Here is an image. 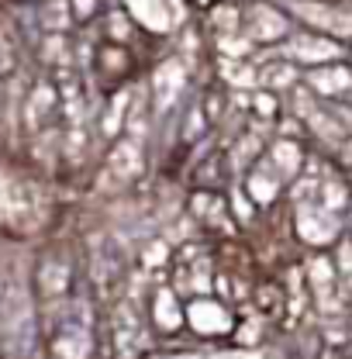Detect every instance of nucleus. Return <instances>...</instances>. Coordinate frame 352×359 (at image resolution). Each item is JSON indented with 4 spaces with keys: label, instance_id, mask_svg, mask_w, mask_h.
I'll use <instances>...</instances> for the list:
<instances>
[{
    "label": "nucleus",
    "instance_id": "nucleus-16",
    "mask_svg": "<svg viewBox=\"0 0 352 359\" xmlns=\"http://www.w3.org/2000/svg\"><path fill=\"white\" fill-rule=\"evenodd\" d=\"M224 177H228V156H224V152H215V156H208V159L194 170V187L218 194L221 187H224Z\"/></svg>",
    "mask_w": 352,
    "mask_h": 359
},
{
    "label": "nucleus",
    "instance_id": "nucleus-19",
    "mask_svg": "<svg viewBox=\"0 0 352 359\" xmlns=\"http://www.w3.org/2000/svg\"><path fill=\"white\" fill-rule=\"evenodd\" d=\"M66 4H69L73 25H87V21H93V18L104 14V4H100V0H66Z\"/></svg>",
    "mask_w": 352,
    "mask_h": 359
},
{
    "label": "nucleus",
    "instance_id": "nucleus-11",
    "mask_svg": "<svg viewBox=\"0 0 352 359\" xmlns=\"http://www.w3.org/2000/svg\"><path fill=\"white\" fill-rule=\"evenodd\" d=\"M283 187H287V183H283V180H280L273 170H269V166H266L263 156H259V159H256V163H252V166L242 173V194H245L256 208H269V204L283 194Z\"/></svg>",
    "mask_w": 352,
    "mask_h": 359
},
{
    "label": "nucleus",
    "instance_id": "nucleus-21",
    "mask_svg": "<svg viewBox=\"0 0 352 359\" xmlns=\"http://www.w3.org/2000/svg\"><path fill=\"white\" fill-rule=\"evenodd\" d=\"M194 4H197V7H211L215 0H194Z\"/></svg>",
    "mask_w": 352,
    "mask_h": 359
},
{
    "label": "nucleus",
    "instance_id": "nucleus-18",
    "mask_svg": "<svg viewBox=\"0 0 352 359\" xmlns=\"http://www.w3.org/2000/svg\"><path fill=\"white\" fill-rule=\"evenodd\" d=\"M252 114L259 121H276L280 118V97L269 93V90H256L252 93Z\"/></svg>",
    "mask_w": 352,
    "mask_h": 359
},
{
    "label": "nucleus",
    "instance_id": "nucleus-17",
    "mask_svg": "<svg viewBox=\"0 0 352 359\" xmlns=\"http://www.w3.org/2000/svg\"><path fill=\"white\" fill-rule=\"evenodd\" d=\"M135 35V25L132 18L121 11V7H111L107 14H104V42L111 45H128Z\"/></svg>",
    "mask_w": 352,
    "mask_h": 359
},
{
    "label": "nucleus",
    "instance_id": "nucleus-4",
    "mask_svg": "<svg viewBox=\"0 0 352 359\" xmlns=\"http://www.w3.org/2000/svg\"><path fill=\"white\" fill-rule=\"evenodd\" d=\"M294 231L301 242H308L314 249H328L342 235V218L325 211L318 201H301L294 211Z\"/></svg>",
    "mask_w": 352,
    "mask_h": 359
},
{
    "label": "nucleus",
    "instance_id": "nucleus-7",
    "mask_svg": "<svg viewBox=\"0 0 352 359\" xmlns=\"http://www.w3.org/2000/svg\"><path fill=\"white\" fill-rule=\"evenodd\" d=\"M55 118H59V90H55L52 80H35L32 90L25 93V100H21V121L32 132H42Z\"/></svg>",
    "mask_w": 352,
    "mask_h": 359
},
{
    "label": "nucleus",
    "instance_id": "nucleus-9",
    "mask_svg": "<svg viewBox=\"0 0 352 359\" xmlns=\"http://www.w3.org/2000/svg\"><path fill=\"white\" fill-rule=\"evenodd\" d=\"M263 163L283 180V183H290V180L301 177L308 156H304V149H301L297 138H276V142H269L263 149Z\"/></svg>",
    "mask_w": 352,
    "mask_h": 359
},
{
    "label": "nucleus",
    "instance_id": "nucleus-6",
    "mask_svg": "<svg viewBox=\"0 0 352 359\" xmlns=\"http://www.w3.org/2000/svg\"><path fill=\"white\" fill-rule=\"evenodd\" d=\"M93 66H97V80H100L104 93L128 87V80H132V52H128V45L100 42L97 52H93Z\"/></svg>",
    "mask_w": 352,
    "mask_h": 359
},
{
    "label": "nucleus",
    "instance_id": "nucleus-10",
    "mask_svg": "<svg viewBox=\"0 0 352 359\" xmlns=\"http://www.w3.org/2000/svg\"><path fill=\"white\" fill-rule=\"evenodd\" d=\"M304 87L321 100H346L349 97V87H352V76H349V66L346 59L342 62H328V66H314L308 73V83Z\"/></svg>",
    "mask_w": 352,
    "mask_h": 359
},
{
    "label": "nucleus",
    "instance_id": "nucleus-8",
    "mask_svg": "<svg viewBox=\"0 0 352 359\" xmlns=\"http://www.w3.org/2000/svg\"><path fill=\"white\" fill-rule=\"evenodd\" d=\"M149 321L159 335H176L183 332V297L176 294L170 283L152 290V304H149Z\"/></svg>",
    "mask_w": 352,
    "mask_h": 359
},
{
    "label": "nucleus",
    "instance_id": "nucleus-13",
    "mask_svg": "<svg viewBox=\"0 0 352 359\" xmlns=\"http://www.w3.org/2000/svg\"><path fill=\"white\" fill-rule=\"evenodd\" d=\"M183 87H187V73L180 69V62H166L156 73V111H170L180 100Z\"/></svg>",
    "mask_w": 352,
    "mask_h": 359
},
{
    "label": "nucleus",
    "instance_id": "nucleus-15",
    "mask_svg": "<svg viewBox=\"0 0 352 359\" xmlns=\"http://www.w3.org/2000/svg\"><path fill=\"white\" fill-rule=\"evenodd\" d=\"M39 28H42V35H69V28H73L69 4L66 0H45V4H39Z\"/></svg>",
    "mask_w": 352,
    "mask_h": 359
},
{
    "label": "nucleus",
    "instance_id": "nucleus-3",
    "mask_svg": "<svg viewBox=\"0 0 352 359\" xmlns=\"http://www.w3.org/2000/svg\"><path fill=\"white\" fill-rule=\"evenodd\" d=\"M283 59L287 62H301V66H328V62H342L346 59V42H335L321 32H290L283 39Z\"/></svg>",
    "mask_w": 352,
    "mask_h": 359
},
{
    "label": "nucleus",
    "instance_id": "nucleus-5",
    "mask_svg": "<svg viewBox=\"0 0 352 359\" xmlns=\"http://www.w3.org/2000/svg\"><path fill=\"white\" fill-rule=\"evenodd\" d=\"M287 14L304 21L308 32L325 28L321 35H328L335 42H346V35H349V14L342 7H332V4H321V0H294V7Z\"/></svg>",
    "mask_w": 352,
    "mask_h": 359
},
{
    "label": "nucleus",
    "instance_id": "nucleus-12",
    "mask_svg": "<svg viewBox=\"0 0 352 359\" xmlns=\"http://www.w3.org/2000/svg\"><path fill=\"white\" fill-rule=\"evenodd\" d=\"M121 276H125V256H121V249L111 238H104V245L90 259V280H93V287H100V283L114 287Z\"/></svg>",
    "mask_w": 352,
    "mask_h": 359
},
{
    "label": "nucleus",
    "instance_id": "nucleus-2",
    "mask_svg": "<svg viewBox=\"0 0 352 359\" xmlns=\"http://www.w3.org/2000/svg\"><path fill=\"white\" fill-rule=\"evenodd\" d=\"M183 328H190L201 339L215 335H231L235 332V314L221 301L218 294H201L183 301Z\"/></svg>",
    "mask_w": 352,
    "mask_h": 359
},
{
    "label": "nucleus",
    "instance_id": "nucleus-14",
    "mask_svg": "<svg viewBox=\"0 0 352 359\" xmlns=\"http://www.w3.org/2000/svg\"><path fill=\"white\" fill-rule=\"evenodd\" d=\"M294 83H301V73H297V66H294V62H287L283 55L269 59V66L259 69V90L276 93V90H290Z\"/></svg>",
    "mask_w": 352,
    "mask_h": 359
},
{
    "label": "nucleus",
    "instance_id": "nucleus-20",
    "mask_svg": "<svg viewBox=\"0 0 352 359\" xmlns=\"http://www.w3.org/2000/svg\"><path fill=\"white\" fill-rule=\"evenodd\" d=\"M14 62H18V59H14V45L7 42V35L0 32V76H7V73L14 69Z\"/></svg>",
    "mask_w": 352,
    "mask_h": 359
},
{
    "label": "nucleus",
    "instance_id": "nucleus-1",
    "mask_svg": "<svg viewBox=\"0 0 352 359\" xmlns=\"http://www.w3.org/2000/svg\"><path fill=\"white\" fill-rule=\"evenodd\" d=\"M238 32L252 45H280L294 32V21H290L287 11L256 0V4L238 7Z\"/></svg>",
    "mask_w": 352,
    "mask_h": 359
}]
</instances>
